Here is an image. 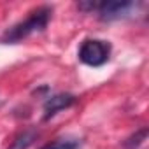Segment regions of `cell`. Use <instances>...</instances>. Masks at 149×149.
<instances>
[{"mask_svg": "<svg viewBox=\"0 0 149 149\" xmlns=\"http://www.w3.org/2000/svg\"><path fill=\"white\" fill-rule=\"evenodd\" d=\"M51 14H53V9L49 6L37 7L35 11L30 13V16L25 21L16 23L14 26L6 30V33L2 35V42L4 44H14V42H19V40L30 37L35 32H42L51 19Z\"/></svg>", "mask_w": 149, "mask_h": 149, "instance_id": "1", "label": "cell"}, {"mask_svg": "<svg viewBox=\"0 0 149 149\" xmlns=\"http://www.w3.org/2000/svg\"><path fill=\"white\" fill-rule=\"evenodd\" d=\"M77 56L88 67H102L109 61L111 44L107 40H100V39H88L81 44Z\"/></svg>", "mask_w": 149, "mask_h": 149, "instance_id": "2", "label": "cell"}, {"mask_svg": "<svg viewBox=\"0 0 149 149\" xmlns=\"http://www.w3.org/2000/svg\"><path fill=\"white\" fill-rule=\"evenodd\" d=\"M139 4L130 0H111V2H98L97 13L102 21H116L121 18H126L133 9H137Z\"/></svg>", "mask_w": 149, "mask_h": 149, "instance_id": "3", "label": "cell"}, {"mask_svg": "<svg viewBox=\"0 0 149 149\" xmlns=\"http://www.w3.org/2000/svg\"><path fill=\"white\" fill-rule=\"evenodd\" d=\"M76 102H77V97L72 93H58V95L47 97V100L44 102V121H47L60 111L72 107Z\"/></svg>", "mask_w": 149, "mask_h": 149, "instance_id": "4", "label": "cell"}, {"mask_svg": "<svg viewBox=\"0 0 149 149\" xmlns=\"http://www.w3.org/2000/svg\"><path fill=\"white\" fill-rule=\"evenodd\" d=\"M37 137H39V132L35 128H26V130H23L21 133H18L14 137V140L11 142L9 149H28L37 140Z\"/></svg>", "mask_w": 149, "mask_h": 149, "instance_id": "5", "label": "cell"}, {"mask_svg": "<svg viewBox=\"0 0 149 149\" xmlns=\"http://www.w3.org/2000/svg\"><path fill=\"white\" fill-rule=\"evenodd\" d=\"M147 133H149V130L146 126H142L140 130H137L135 133H132L130 137H126L123 140V149H139L144 144V140L147 139Z\"/></svg>", "mask_w": 149, "mask_h": 149, "instance_id": "6", "label": "cell"}, {"mask_svg": "<svg viewBox=\"0 0 149 149\" xmlns=\"http://www.w3.org/2000/svg\"><path fill=\"white\" fill-rule=\"evenodd\" d=\"M79 147H81V140L77 139H58L54 142L42 146L40 149H79Z\"/></svg>", "mask_w": 149, "mask_h": 149, "instance_id": "7", "label": "cell"}, {"mask_svg": "<svg viewBox=\"0 0 149 149\" xmlns=\"http://www.w3.org/2000/svg\"><path fill=\"white\" fill-rule=\"evenodd\" d=\"M97 6H98V2H93V0H90V2H79V4H77V7H79L81 11H84V13H93V11H97Z\"/></svg>", "mask_w": 149, "mask_h": 149, "instance_id": "8", "label": "cell"}]
</instances>
